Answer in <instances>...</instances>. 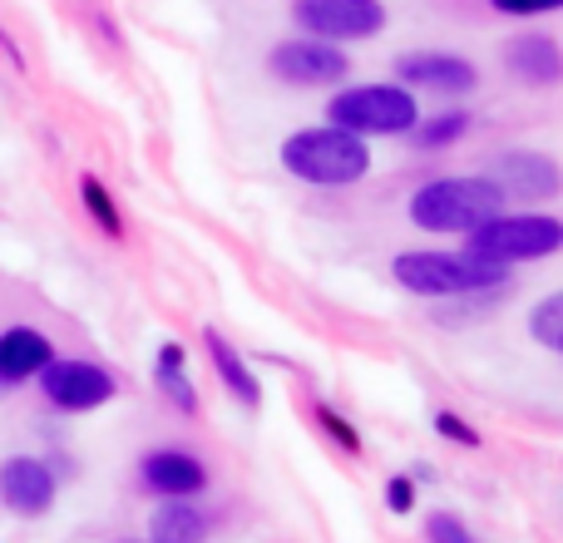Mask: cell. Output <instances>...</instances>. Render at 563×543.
<instances>
[{"mask_svg": "<svg viewBox=\"0 0 563 543\" xmlns=\"http://www.w3.org/2000/svg\"><path fill=\"white\" fill-rule=\"evenodd\" d=\"M416 499H420V485H416V475H406V469H400V475H390L386 479V509L390 514H416Z\"/></svg>", "mask_w": 563, "mask_h": 543, "instance_id": "24", "label": "cell"}, {"mask_svg": "<svg viewBox=\"0 0 563 543\" xmlns=\"http://www.w3.org/2000/svg\"><path fill=\"white\" fill-rule=\"evenodd\" d=\"M509 198L489 184L485 174H455V178H430L410 193V223L420 233L435 237H465L495 213H505Z\"/></svg>", "mask_w": 563, "mask_h": 543, "instance_id": "3", "label": "cell"}, {"mask_svg": "<svg viewBox=\"0 0 563 543\" xmlns=\"http://www.w3.org/2000/svg\"><path fill=\"white\" fill-rule=\"evenodd\" d=\"M563 247V223L554 213H495L465 233V253L485 257L495 267H519V263H544Z\"/></svg>", "mask_w": 563, "mask_h": 543, "instance_id": "5", "label": "cell"}, {"mask_svg": "<svg viewBox=\"0 0 563 543\" xmlns=\"http://www.w3.org/2000/svg\"><path fill=\"white\" fill-rule=\"evenodd\" d=\"M489 184L505 198H525V203H549L559 198V164L549 154H534V148H509V154H495L489 164Z\"/></svg>", "mask_w": 563, "mask_h": 543, "instance_id": "11", "label": "cell"}, {"mask_svg": "<svg viewBox=\"0 0 563 543\" xmlns=\"http://www.w3.org/2000/svg\"><path fill=\"white\" fill-rule=\"evenodd\" d=\"M40 390L55 410L65 415H89V410H104L119 396V380L109 376L99 361H79V356H49V366L40 370Z\"/></svg>", "mask_w": 563, "mask_h": 543, "instance_id": "7", "label": "cell"}, {"mask_svg": "<svg viewBox=\"0 0 563 543\" xmlns=\"http://www.w3.org/2000/svg\"><path fill=\"white\" fill-rule=\"evenodd\" d=\"M154 386L164 390L184 415H198V386H194V376H188V351L178 346V341H164V346L154 351Z\"/></svg>", "mask_w": 563, "mask_h": 543, "instance_id": "17", "label": "cell"}, {"mask_svg": "<svg viewBox=\"0 0 563 543\" xmlns=\"http://www.w3.org/2000/svg\"><path fill=\"white\" fill-rule=\"evenodd\" d=\"M49 356H55V346H49L45 331H35V326L0 331V390L35 380L49 366Z\"/></svg>", "mask_w": 563, "mask_h": 543, "instance_id": "15", "label": "cell"}, {"mask_svg": "<svg viewBox=\"0 0 563 543\" xmlns=\"http://www.w3.org/2000/svg\"><path fill=\"white\" fill-rule=\"evenodd\" d=\"M505 69L529 89H554L563 79V49L544 30H525L505 45Z\"/></svg>", "mask_w": 563, "mask_h": 543, "instance_id": "13", "label": "cell"}, {"mask_svg": "<svg viewBox=\"0 0 563 543\" xmlns=\"http://www.w3.org/2000/svg\"><path fill=\"white\" fill-rule=\"evenodd\" d=\"M203 351H208V366L218 370V380L228 386V396H233L238 406H247V410L263 406V380H257V370L247 366V356L218 326H203Z\"/></svg>", "mask_w": 563, "mask_h": 543, "instance_id": "14", "label": "cell"}, {"mask_svg": "<svg viewBox=\"0 0 563 543\" xmlns=\"http://www.w3.org/2000/svg\"><path fill=\"white\" fill-rule=\"evenodd\" d=\"M317 420H321V430H327V435L336 440L341 450H346V455H361V450H366V440H361V430L351 425L346 415H336V410H331V406H317Z\"/></svg>", "mask_w": 563, "mask_h": 543, "instance_id": "22", "label": "cell"}, {"mask_svg": "<svg viewBox=\"0 0 563 543\" xmlns=\"http://www.w3.org/2000/svg\"><path fill=\"white\" fill-rule=\"evenodd\" d=\"M489 10H499V15H509V20H534V15L563 10V0H489Z\"/></svg>", "mask_w": 563, "mask_h": 543, "instance_id": "25", "label": "cell"}, {"mask_svg": "<svg viewBox=\"0 0 563 543\" xmlns=\"http://www.w3.org/2000/svg\"><path fill=\"white\" fill-rule=\"evenodd\" d=\"M435 430H440V440H450V445H460V450H479L485 440H479V430L470 425L465 415H455V410H435Z\"/></svg>", "mask_w": 563, "mask_h": 543, "instance_id": "23", "label": "cell"}, {"mask_svg": "<svg viewBox=\"0 0 563 543\" xmlns=\"http://www.w3.org/2000/svg\"><path fill=\"white\" fill-rule=\"evenodd\" d=\"M139 485L158 499H198L208 489V465L194 455V450L164 445V450H148V455L139 459Z\"/></svg>", "mask_w": 563, "mask_h": 543, "instance_id": "12", "label": "cell"}, {"mask_svg": "<svg viewBox=\"0 0 563 543\" xmlns=\"http://www.w3.org/2000/svg\"><path fill=\"white\" fill-rule=\"evenodd\" d=\"M465 134H470V109H440V114H420L416 129H410L416 148H426V154H435V148H455Z\"/></svg>", "mask_w": 563, "mask_h": 543, "instance_id": "18", "label": "cell"}, {"mask_svg": "<svg viewBox=\"0 0 563 543\" xmlns=\"http://www.w3.org/2000/svg\"><path fill=\"white\" fill-rule=\"evenodd\" d=\"M291 25L327 45H351L386 30V5L380 0H291Z\"/></svg>", "mask_w": 563, "mask_h": 543, "instance_id": "6", "label": "cell"}, {"mask_svg": "<svg viewBox=\"0 0 563 543\" xmlns=\"http://www.w3.org/2000/svg\"><path fill=\"white\" fill-rule=\"evenodd\" d=\"M420 119L416 89L406 85H346L327 99V124L346 129L356 138H400Z\"/></svg>", "mask_w": 563, "mask_h": 543, "instance_id": "4", "label": "cell"}, {"mask_svg": "<svg viewBox=\"0 0 563 543\" xmlns=\"http://www.w3.org/2000/svg\"><path fill=\"white\" fill-rule=\"evenodd\" d=\"M79 203H85L89 223H95L109 243H124V213H119L114 193H109L99 178H79Z\"/></svg>", "mask_w": 563, "mask_h": 543, "instance_id": "19", "label": "cell"}, {"mask_svg": "<svg viewBox=\"0 0 563 543\" xmlns=\"http://www.w3.org/2000/svg\"><path fill=\"white\" fill-rule=\"evenodd\" d=\"M208 514L194 499H158L154 519H148V543H203Z\"/></svg>", "mask_w": 563, "mask_h": 543, "instance_id": "16", "label": "cell"}, {"mask_svg": "<svg viewBox=\"0 0 563 543\" xmlns=\"http://www.w3.org/2000/svg\"><path fill=\"white\" fill-rule=\"evenodd\" d=\"M282 168L311 188H351L371 174V144L336 124H311L282 138Z\"/></svg>", "mask_w": 563, "mask_h": 543, "instance_id": "2", "label": "cell"}, {"mask_svg": "<svg viewBox=\"0 0 563 543\" xmlns=\"http://www.w3.org/2000/svg\"><path fill=\"white\" fill-rule=\"evenodd\" d=\"M396 85L406 89H430V95H470L479 85V69L455 49H406L390 65Z\"/></svg>", "mask_w": 563, "mask_h": 543, "instance_id": "10", "label": "cell"}, {"mask_svg": "<svg viewBox=\"0 0 563 543\" xmlns=\"http://www.w3.org/2000/svg\"><path fill=\"white\" fill-rule=\"evenodd\" d=\"M529 336L544 351H563V297L559 291H549V297L529 311Z\"/></svg>", "mask_w": 563, "mask_h": 543, "instance_id": "20", "label": "cell"}, {"mask_svg": "<svg viewBox=\"0 0 563 543\" xmlns=\"http://www.w3.org/2000/svg\"><path fill=\"white\" fill-rule=\"evenodd\" d=\"M59 499V475L49 459L40 455H10L0 459V505L20 519H40L49 514Z\"/></svg>", "mask_w": 563, "mask_h": 543, "instance_id": "9", "label": "cell"}, {"mask_svg": "<svg viewBox=\"0 0 563 543\" xmlns=\"http://www.w3.org/2000/svg\"><path fill=\"white\" fill-rule=\"evenodd\" d=\"M267 75L291 89H331L351 75V55L327 40H282L267 55Z\"/></svg>", "mask_w": 563, "mask_h": 543, "instance_id": "8", "label": "cell"}, {"mask_svg": "<svg viewBox=\"0 0 563 543\" xmlns=\"http://www.w3.org/2000/svg\"><path fill=\"white\" fill-rule=\"evenodd\" d=\"M426 539L430 543H479L475 529H470L460 514H450V509H435V514L426 519Z\"/></svg>", "mask_w": 563, "mask_h": 543, "instance_id": "21", "label": "cell"}, {"mask_svg": "<svg viewBox=\"0 0 563 543\" xmlns=\"http://www.w3.org/2000/svg\"><path fill=\"white\" fill-rule=\"evenodd\" d=\"M390 277L400 291L426 301H465V297H489V291L509 287V267H495L475 253H440V247H416V253L390 257Z\"/></svg>", "mask_w": 563, "mask_h": 543, "instance_id": "1", "label": "cell"}]
</instances>
